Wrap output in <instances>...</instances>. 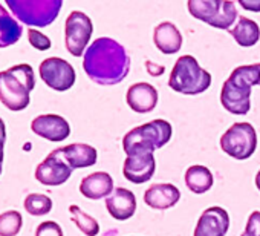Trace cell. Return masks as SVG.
Segmentation results:
<instances>
[{"label": "cell", "mask_w": 260, "mask_h": 236, "mask_svg": "<svg viewBox=\"0 0 260 236\" xmlns=\"http://www.w3.org/2000/svg\"><path fill=\"white\" fill-rule=\"evenodd\" d=\"M0 173H2V166H0Z\"/></svg>", "instance_id": "obj_33"}, {"label": "cell", "mask_w": 260, "mask_h": 236, "mask_svg": "<svg viewBox=\"0 0 260 236\" xmlns=\"http://www.w3.org/2000/svg\"><path fill=\"white\" fill-rule=\"evenodd\" d=\"M34 87L36 77L29 65H16L0 72V101L13 112L28 107L29 94Z\"/></svg>", "instance_id": "obj_3"}, {"label": "cell", "mask_w": 260, "mask_h": 236, "mask_svg": "<svg viewBox=\"0 0 260 236\" xmlns=\"http://www.w3.org/2000/svg\"><path fill=\"white\" fill-rule=\"evenodd\" d=\"M5 141H7V126H5V122L0 118V166H2V163H4Z\"/></svg>", "instance_id": "obj_30"}, {"label": "cell", "mask_w": 260, "mask_h": 236, "mask_svg": "<svg viewBox=\"0 0 260 236\" xmlns=\"http://www.w3.org/2000/svg\"><path fill=\"white\" fill-rule=\"evenodd\" d=\"M39 74L45 84H48L51 89L64 92L71 89L75 84V69L72 65L60 57H49L40 63Z\"/></svg>", "instance_id": "obj_10"}, {"label": "cell", "mask_w": 260, "mask_h": 236, "mask_svg": "<svg viewBox=\"0 0 260 236\" xmlns=\"http://www.w3.org/2000/svg\"><path fill=\"white\" fill-rule=\"evenodd\" d=\"M173 135V128L166 120H153L143 126L128 131L122 140V149L127 154L132 151H150L164 148Z\"/></svg>", "instance_id": "obj_5"}, {"label": "cell", "mask_w": 260, "mask_h": 236, "mask_svg": "<svg viewBox=\"0 0 260 236\" xmlns=\"http://www.w3.org/2000/svg\"><path fill=\"white\" fill-rule=\"evenodd\" d=\"M36 236H63V230L57 222L45 221L37 227Z\"/></svg>", "instance_id": "obj_28"}, {"label": "cell", "mask_w": 260, "mask_h": 236, "mask_svg": "<svg viewBox=\"0 0 260 236\" xmlns=\"http://www.w3.org/2000/svg\"><path fill=\"white\" fill-rule=\"evenodd\" d=\"M187 7L194 19L217 29H230L237 19L236 5L230 0H190Z\"/></svg>", "instance_id": "obj_7"}, {"label": "cell", "mask_w": 260, "mask_h": 236, "mask_svg": "<svg viewBox=\"0 0 260 236\" xmlns=\"http://www.w3.org/2000/svg\"><path fill=\"white\" fill-rule=\"evenodd\" d=\"M156 163L150 151H132L122 166L124 176L134 184H144L155 175Z\"/></svg>", "instance_id": "obj_12"}, {"label": "cell", "mask_w": 260, "mask_h": 236, "mask_svg": "<svg viewBox=\"0 0 260 236\" xmlns=\"http://www.w3.org/2000/svg\"><path fill=\"white\" fill-rule=\"evenodd\" d=\"M257 148V134L249 123H234L222 137L220 149L234 160H248Z\"/></svg>", "instance_id": "obj_8"}, {"label": "cell", "mask_w": 260, "mask_h": 236, "mask_svg": "<svg viewBox=\"0 0 260 236\" xmlns=\"http://www.w3.org/2000/svg\"><path fill=\"white\" fill-rule=\"evenodd\" d=\"M31 129L36 135L52 143L64 141L71 135L69 123L63 116L55 115V113H45V115L36 116L31 123Z\"/></svg>", "instance_id": "obj_13"}, {"label": "cell", "mask_w": 260, "mask_h": 236, "mask_svg": "<svg viewBox=\"0 0 260 236\" xmlns=\"http://www.w3.org/2000/svg\"><path fill=\"white\" fill-rule=\"evenodd\" d=\"M231 36L239 46L251 48L260 39V28L254 20L246 19V17H240L239 22L231 29Z\"/></svg>", "instance_id": "obj_21"}, {"label": "cell", "mask_w": 260, "mask_h": 236, "mask_svg": "<svg viewBox=\"0 0 260 236\" xmlns=\"http://www.w3.org/2000/svg\"><path fill=\"white\" fill-rule=\"evenodd\" d=\"M8 8L25 25L45 28L60 14L61 0H7Z\"/></svg>", "instance_id": "obj_6"}, {"label": "cell", "mask_w": 260, "mask_h": 236, "mask_svg": "<svg viewBox=\"0 0 260 236\" xmlns=\"http://www.w3.org/2000/svg\"><path fill=\"white\" fill-rule=\"evenodd\" d=\"M25 210L32 216H43L52 210V199L42 193H31L25 199Z\"/></svg>", "instance_id": "obj_25"}, {"label": "cell", "mask_w": 260, "mask_h": 236, "mask_svg": "<svg viewBox=\"0 0 260 236\" xmlns=\"http://www.w3.org/2000/svg\"><path fill=\"white\" fill-rule=\"evenodd\" d=\"M230 228V216L222 207H208L202 212L196 228L194 236H225Z\"/></svg>", "instance_id": "obj_14"}, {"label": "cell", "mask_w": 260, "mask_h": 236, "mask_svg": "<svg viewBox=\"0 0 260 236\" xmlns=\"http://www.w3.org/2000/svg\"><path fill=\"white\" fill-rule=\"evenodd\" d=\"M153 42L156 45V48L162 52V54H176L181 46H182V36L179 33V29L170 23V22H162L155 28L153 33Z\"/></svg>", "instance_id": "obj_19"}, {"label": "cell", "mask_w": 260, "mask_h": 236, "mask_svg": "<svg viewBox=\"0 0 260 236\" xmlns=\"http://www.w3.org/2000/svg\"><path fill=\"white\" fill-rule=\"evenodd\" d=\"M125 100L132 110L138 113H147L152 112L158 104V91L149 83H137L128 87Z\"/></svg>", "instance_id": "obj_16"}, {"label": "cell", "mask_w": 260, "mask_h": 236, "mask_svg": "<svg viewBox=\"0 0 260 236\" xmlns=\"http://www.w3.org/2000/svg\"><path fill=\"white\" fill-rule=\"evenodd\" d=\"M28 39H29V43L36 49H39V51H48L51 48V40L45 34L39 33L34 28H29L28 29Z\"/></svg>", "instance_id": "obj_27"}, {"label": "cell", "mask_w": 260, "mask_h": 236, "mask_svg": "<svg viewBox=\"0 0 260 236\" xmlns=\"http://www.w3.org/2000/svg\"><path fill=\"white\" fill-rule=\"evenodd\" d=\"M181 199V192L176 186L169 183L152 184L144 192V202L155 210H167Z\"/></svg>", "instance_id": "obj_17"}, {"label": "cell", "mask_w": 260, "mask_h": 236, "mask_svg": "<svg viewBox=\"0 0 260 236\" xmlns=\"http://www.w3.org/2000/svg\"><path fill=\"white\" fill-rule=\"evenodd\" d=\"M80 192L89 199H101L113 192V180L107 172H95L81 180Z\"/></svg>", "instance_id": "obj_18"}, {"label": "cell", "mask_w": 260, "mask_h": 236, "mask_svg": "<svg viewBox=\"0 0 260 236\" xmlns=\"http://www.w3.org/2000/svg\"><path fill=\"white\" fill-rule=\"evenodd\" d=\"M255 186H257V189L260 190V170H258L257 175H255Z\"/></svg>", "instance_id": "obj_32"}, {"label": "cell", "mask_w": 260, "mask_h": 236, "mask_svg": "<svg viewBox=\"0 0 260 236\" xmlns=\"http://www.w3.org/2000/svg\"><path fill=\"white\" fill-rule=\"evenodd\" d=\"M185 184L193 193L202 195L213 187V173L205 166H191L185 172Z\"/></svg>", "instance_id": "obj_23"}, {"label": "cell", "mask_w": 260, "mask_h": 236, "mask_svg": "<svg viewBox=\"0 0 260 236\" xmlns=\"http://www.w3.org/2000/svg\"><path fill=\"white\" fill-rule=\"evenodd\" d=\"M64 161L74 169H83L90 167L96 163L98 154L93 146L83 144V143H74L64 148H60Z\"/></svg>", "instance_id": "obj_20"}, {"label": "cell", "mask_w": 260, "mask_h": 236, "mask_svg": "<svg viewBox=\"0 0 260 236\" xmlns=\"http://www.w3.org/2000/svg\"><path fill=\"white\" fill-rule=\"evenodd\" d=\"M106 207L110 216L116 221H127L137 212V198L132 190L118 187L106 198Z\"/></svg>", "instance_id": "obj_15"}, {"label": "cell", "mask_w": 260, "mask_h": 236, "mask_svg": "<svg viewBox=\"0 0 260 236\" xmlns=\"http://www.w3.org/2000/svg\"><path fill=\"white\" fill-rule=\"evenodd\" d=\"M260 84V63L243 65L236 68L220 91L222 106L234 115H246L249 112L251 89Z\"/></svg>", "instance_id": "obj_2"}, {"label": "cell", "mask_w": 260, "mask_h": 236, "mask_svg": "<svg viewBox=\"0 0 260 236\" xmlns=\"http://www.w3.org/2000/svg\"><path fill=\"white\" fill-rule=\"evenodd\" d=\"M22 25L8 14L4 4L0 2V48H8L17 43L22 37Z\"/></svg>", "instance_id": "obj_22"}, {"label": "cell", "mask_w": 260, "mask_h": 236, "mask_svg": "<svg viewBox=\"0 0 260 236\" xmlns=\"http://www.w3.org/2000/svg\"><path fill=\"white\" fill-rule=\"evenodd\" d=\"M69 213L72 216L74 224L86 234V236H96L100 233V224L96 222L95 218H92L90 215L84 213L78 205H71L69 207Z\"/></svg>", "instance_id": "obj_24"}, {"label": "cell", "mask_w": 260, "mask_h": 236, "mask_svg": "<svg viewBox=\"0 0 260 236\" xmlns=\"http://www.w3.org/2000/svg\"><path fill=\"white\" fill-rule=\"evenodd\" d=\"M240 236H260V212H252Z\"/></svg>", "instance_id": "obj_29"}, {"label": "cell", "mask_w": 260, "mask_h": 236, "mask_svg": "<svg viewBox=\"0 0 260 236\" xmlns=\"http://www.w3.org/2000/svg\"><path fill=\"white\" fill-rule=\"evenodd\" d=\"M23 224V218L17 210H8L0 215V236H16Z\"/></svg>", "instance_id": "obj_26"}, {"label": "cell", "mask_w": 260, "mask_h": 236, "mask_svg": "<svg viewBox=\"0 0 260 236\" xmlns=\"http://www.w3.org/2000/svg\"><path fill=\"white\" fill-rule=\"evenodd\" d=\"M240 7H243L248 11H254V13H260V0H240L239 2Z\"/></svg>", "instance_id": "obj_31"}, {"label": "cell", "mask_w": 260, "mask_h": 236, "mask_svg": "<svg viewBox=\"0 0 260 236\" xmlns=\"http://www.w3.org/2000/svg\"><path fill=\"white\" fill-rule=\"evenodd\" d=\"M92 20L81 11H72L64 23V45L74 57H81L89 48L92 37Z\"/></svg>", "instance_id": "obj_9"}, {"label": "cell", "mask_w": 260, "mask_h": 236, "mask_svg": "<svg viewBox=\"0 0 260 236\" xmlns=\"http://www.w3.org/2000/svg\"><path fill=\"white\" fill-rule=\"evenodd\" d=\"M72 175V167L64 161L61 149L52 151L36 169V180L43 186H61Z\"/></svg>", "instance_id": "obj_11"}, {"label": "cell", "mask_w": 260, "mask_h": 236, "mask_svg": "<svg viewBox=\"0 0 260 236\" xmlns=\"http://www.w3.org/2000/svg\"><path fill=\"white\" fill-rule=\"evenodd\" d=\"M83 68L87 77L101 86L121 83L130 71L125 48L113 39L100 37L84 52Z\"/></svg>", "instance_id": "obj_1"}, {"label": "cell", "mask_w": 260, "mask_h": 236, "mask_svg": "<svg viewBox=\"0 0 260 236\" xmlns=\"http://www.w3.org/2000/svg\"><path fill=\"white\" fill-rule=\"evenodd\" d=\"M211 84V75L202 69L193 55H182L176 60L169 78V86L184 95H198Z\"/></svg>", "instance_id": "obj_4"}]
</instances>
